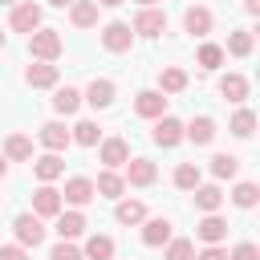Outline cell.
<instances>
[{
  "label": "cell",
  "mask_w": 260,
  "mask_h": 260,
  "mask_svg": "<svg viewBox=\"0 0 260 260\" xmlns=\"http://www.w3.org/2000/svg\"><path fill=\"white\" fill-rule=\"evenodd\" d=\"M61 49H65V41H61L57 28H32V32H28V53H32L37 61H57Z\"/></svg>",
  "instance_id": "cell-1"
},
{
  "label": "cell",
  "mask_w": 260,
  "mask_h": 260,
  "mask_svg": "<svg viewBox=\"0 0 260 260\" xmlns=\"http://www.w3.org/2000/svg\"><path fill=\"white\" fill-rule=\"evenodd\" d=\"M12 232H16V244H20V248H37V244L45 240L41 215H16V219H12Z\"/></svg>",
  "instance_id": "cell-2"
},
{
  "label": "cell",
  "mask_w": 260,
  "mask_h": 260,
  "mask_svg": "<svg viewBox=\"0 0 260 260\" xmlns=\"http://www.w3.org/2000/svg\"><path fill=\"white\" fill-rule=\"evenodd\" d=\"M57 211H61V191L49 187V183H41V187L32 191V215H41V219H57Z\"/></svg>",
  "instance_id": "cell-3"
},
{
  "label": "cell",
  "mask_w": 260,
  "mask_h": 260,
  "mask_svg": "<svg viewBox=\"0 0 260 260\" xmlns=\"http://www.w3.org/2000/svg\"><path fill=\"white\" fill-rule=\"evenodd\" d=\"M130 41H134V28H130V24H122V20H110V24L102 28V45H106L110 53H126V49H130Z\"/></svg>",
  "instance_id": "cell-4"
},
{
  "label": "cell",
  "mask_w": 260,
  "mask_h": 260,
  "mask_svg": "<svg viewBox=\"0 0 260 260\" xmlns=\"http://www.w3.org/2000/svg\"><path fill=\"white\" fill-rule=\"evenodd\" d=\"M150 138H154L158 146H167V150H171V146H179V142H183V122H179V118H171V114H162V118H154V134H150Z\"/></svg>",
  "instance_id": "cell-5"
},
{
  "label": "cell",
  "mask_w": 260,
  "mask_h": 260,
  "mask_svg": "<svg viewBox=\"0 0 260 260\" xmlns=\"http://www.w3.org/2000/svg\"><path fill=\"white\" fill-rule=\"evenodd\" d=\"M16 32H32V28H41V4H32V0H20L16 8H12V20H8Z\"/></svg>",
  "instance_id": "cell-6"
},
{
  "label": "cell",
  "mask_w": 260,
  "mask_h": 260,
  "mask_svg": "<svg viewBox=\"0 0 260 260\" xmlns=\"http://www.w3.org/2000/svg\"><path fill=\"white\" fill-rule=\"evenodd\" d=\"M134 32H138V37H158V32H167V12L142 8V12L134 16Z\"/></svg>",
  "instance_id": "cell-7"
},
{
  "label": "cell",
  "mask_w": 260,
  "mask_h": 260,
  "mask_svg": "<svg viewBox=\"0 0 260 260\" xmlns=\"http://www.w3.org/2000/svg\"><path fill=\"white\" fill-rule=\"evenodd\" d=\"M114 93H118V89H114V81H110V77H93V81H89V89L81 93V102H89L93 110H106V106L114 102Z\"/></svg>",
  "instance_id": "cell-8"
},
{
  "label": "cell",
  "mask_w": 260,
  "mask_h": 260,
  "mask_svg": "<svg viewBox=\"0 0 260 260\" xmlns=\"http://www.w3.org/2000/svg\"><path fill=\"white\" fill-rule=\"evenodd\" d=\"M134 114H138V118H162V114H167V98H162L158 89H142V93L134 98Z\"/></svg>",
  "instance_id": "cell-9"
},
{
  "label": "cell",
  "mask_w": 260,
  "mask_h": 260,
  "mask_svg": "<svg viewBox=\"0 0 260 260\" xmlns=\"http://www.w3.org/2000/svg\"><path fill=\"white\" fill-rule=\"evenodd\" d=\"M61 195H65V203H73V207H85V203H89L98 191H93V179H85V175H73V179L65 183V191H61Z\"/></svg>",
  "instance_id": "cell-10"
},
{
  "label": "cell",
  "mask_w": 260,
  "mask_h": 260,
  "mask_svg": "<svg viewBox=\"0 0 260 260\" xmlns=\"http://www.w3.org/2000/svg\"><path fill=\"white\" fill-rule=\"evenodd\" d=\"M154 175H158V171H154L150 158H126V183H130V187H150Z\"/></svg>",
  "instance_id": "cell-11"
},
{
  "label": "cell",
  "mask_w": 260,
  "mask_h": 260,
  "mask_svg": "<svg viewBox=\"0 0 260 260\" xmlns=\"http://www.w3.org/2000/svg\"><path fill=\"white\" fill-rule=\"evenodd\" d=\"M195 236H199L203 244H219V240L228 236V219H223V215H215V211H207V215L199 219V228H195Z\"/></svg>",
  "instance_id": "cell-12"
},
{
  "label": "cell",
  "mask_w": 260,
  "mask_h": 260,
  "mask_svg": "<svg viewBox=\"0 0 260 260\" xmlns=\"http://www.w3.org/2000/svg\"><path fill=\"white\" fill-rule=\"evenodd\" d=\"M24 81L32 89H49V85H57V65L53 61H37V65L24 69Z\"/></svg>",
  "instance_id": "cell-13"
},
{
  "label": "cell",
  "mask_w": 260,
  "mask_h": 260,
  "mask_svg": "<svg viewBox=\"0 0 260 260\" xmlns=\"http://www.w3.org/2000/svg\"><path fill=\"white\" fill-rule=\"evenodd\" d=\"M183 138H191L195 146H207V142L215 138V122H211L207 114H199V118H191V122L183 126Z\"/></svg>",
  "instance_id": "cell-14"
},
{
  "label": "cell",
  "mask_w": 260,
  "mask_h": 260,
  "mask_svg": "<svg viewBox=\"0 0 260 260\" xmlns=\"http://www.w3.org/2000/svg\"><path fill=\"white\" fill-rule=\"evenodd\" d=\"M167 240H171V219H162V215L158 219H142V244L146 248H162Z\"/></svg>",
  "instance_id": "cell-15"
},
{
  "label": "cell",
  "mask_w": 260,
  "mask_h": 260,
  "mask_svg": "<svg viewBox=\"0 0 260 260\" xmlns=\"http://www.w3.org/2000/svg\"><path fill=\"white\" fill-rule=\"evenodd\" d=\"M32 171H37V179H41V183H53V179H61V175H65V162H61V154H57V150H49V154H41V158L32 162Z\"/></svg>",
  "instance_id": "cell-16"
},
{
  "label": "cell",
  "mask_w": 260,
  "mask_h": 260,
  "mask_svg": "<svg viewBox=\"0 0 260 260\" xmlns=\"http://www.w3.org/2000/svg\"><path fill=\"white\" fill-rule=\"evenodd\" d=\"M69 20L77 28H93L98 24V0H73L69 4Z\"/></svg>",
  "instance_id": "cell-17"
},
{
  "label": "cell",
  "mask_w": 260,
  "mask_h": 260,
  "mask_svg": "<svg viewBox=\"0 0 260 260\" xmlns=\"http://www.w3.org/2000/svg\"><path fill=\"white\" fill-rule=\"evenodd\" d=\"M183 28H187L191 37H207V32H211V12H207L203 4L187 8V16H183Z\"/></svg>",
  "instance_id": "cell-18"
},
{
  "label": "cell",
  "mask_w": 260,
  "mask_h": 260,
  "mask_svg": "<svg viewBox=\"0 0 260 260\" xmlns=\"http://www.w3.org/2000/svg\"><path fill=\"white\" fill-rule=\"evenodd\" d=\"M219 93H223L232 106H240V102L248 98V77H244V73H228V77H219Z\"/></svg>",
  "instance_id": "cell-19"
},
{
  "label": "cell",
  "mask_w": 260,
  "mask_h": 260,
  "mask_svg": "<svg viewBox=\"0 0 260 260\" xmlns=\"http://www.w3.org/2000/svg\"><path fill=\"white\" fill-rule=\"evenodd\" d=\"M126 158H130V146H126V138H106L102 142V162L114 171V167H126Z\"/></svg>",
  "instance_id": "cell-20"
},
{
  "label": "cell",
  "mask_w": 260,
  "mask_h": 260,
  "mask_svg": "<svg viewBox=\"0 0 260 260\" xmlns=\"http://www.w3.org/2000/svg\"><path fill=\"white\" fill-rule=\"evenodd\" d=\"M85 232V215L81 211H57V236L61 240H77Z\"/></svg>",
  "instance_id": "cell-21"
},
{
  "label": "cell",
  "mask_w": 260,
  "mask_h": 260,
  "mask_svg": "<svg viewBox=\"0 0 260 260\" xmlns=\"http://www.w3.org/2000/svg\"><path fill=\"white\" fill-rule=\"evenodd\" d=\"M4 158H12V162H28V158H32V138H28V134H8V142H4Z\"/></svg>",
  "instance_id": "cell-22"
},
{
  "label": "cell",
  "mask_w": 260,
  "mask_h": 260,
  "mask_svg": "<svg viewBox=\"0 0 260 260\" xmlns=\"http://www.w3.org/2000/svg\"><path fill=\"white\" fill-rule=\"evenodd\" d=\"M93 191H98L102 199H122L126 179H122V175H114V171H102V175H98V183H93Z\"/></svg>",
  "instance_id": "cell-23"
},
{
  "label": "cell",
  "mask_w": 260,
  "mask_h": 260,
  "mask_svg": "<svg viewBox=\"0 0 260 260\" xmlns=\"http://www.w3.org/2000/svg\"><path fill=\"white\" fill-rule=\"evenodd\" d=\"M219 203H223V191L215 187V183H199L195 187V207L207 215V211H219Z\"/></svg>",
  "instance_id": "cell-24"
},
{
  "label": "cell",
  "mask_w": 260,
  "mask_h": 260,
  "mask_svg": "<svg viewBox=\"0 0 260 260\" xmlns=\"http://www.w3.org/2000/svg\"><path fill=\"white\" fill-rule=\"evenodd\" d=\"M183 89H187V73L179 65H167L158 73V93H183Z\"/></svg>",
  "instance_id": "cell-25"
},
{
  "label": "cell",
  "mask_w": 260,
  "mask_h": 260,
  "mask_svg": "<svg viewBox=\"0 0 260 260\" xmlns=\"http://www.w3.org/2000/svg\"><path fill=\"white\" fill-rule=\"evenodd\" d=\"M41 142H45L49 150H65L73 138H69V130H65L61 122H45V126H41Z\"/></svg>",
  "instance_id": "cell-26"
},
{
  "label": "cell",
  "mask_w": 260,
  "mask_h": 260,
  "mask_svg": "<svg viewBox=\"0 0 260 260\" xmlns=\"http://www.w3.org/2000/svg\"><path fill=\"white\" fill-rule=\"evenodd\" d=\"M114 219H118V223H126V228H130V223H142V219H146V207H142L138 199H118Z\"/></svg>",
  "instance_id": "cell-27"
},
{
  "label": "cell",
  "mask_w": 260,
  "mask_h": 260,
  "mask_svg": "<svg viewBox=\"0 0 260 260\" xmlns=\"http://www.w3.org/2000/svg\"><path fill=\"white\" fill-rule=\"evenodd\" d=\"M81 106V89H73V85H61L57 93H53V110L57 114H73Z\"/></svg>",
  "instance_id": "cell-28"
},
{
  "label": "cell",
  "mask_w": 260,
  "mask_h": 260,
  "mask_svg": "<svg viewBox=\"0 0 260 260\" xmlns=\"http://www.w3.org/2000/svg\"><path fill=\"white\" fill-rule=\"evenodd\" d=\"M81 256H85V260H110V256H114V240H110V236H89Z\"/></svg>",
  "instance_id": "cell-29"
},
{
  "label": "cell",
  "mask_w": 260,
  "mask_h": 260,
  "mask_svg": "<svg viewBox=\"0 0 260 260\" xmlns=\"http://www.w3.org/2000/svg\"><path fill=\"white\" fill-rule=\"evenodd\" d=\"M199 179H203V175H199L195 162H179V167H175V187H179V191H195Z\"/></svg>",
  "instance_id": "cell-30"
},
{
  "label": "cell",
  "mask_w": 260,
  "mask_h": 260,
  "mask_svg": "<svg viewBox=\"0 0 260 260\" xmlns=\"http://www.w3.org/2000/svg\"><path fill=\"white\" fill-rule=\"evenodd\" d=\"M69 138H73L77 146H98V138H102V130H98V122H77V126L69 130Z\"/></svg>",
  "instance_id": "cell-31"
},
{
  "label": "cell",
  "mask_w": 260,
  "mask_h": 260,
  "mask_svg": "<svg viewBox=\"0 0 260 260\" xmlns=\"http://www.w3.org/2000/svg\"><path fill=\"white\" fill-rule=\"evenodd\" d=\"M236 138H252V130H256V114L252 110H236V118H232V126H228Z\"/></svg>",
  "instance_id": "cell-32"
},
{
  "label": "cell",
  "mask_w": 260,
  "mask_h": 260,
  "mask_svg": "<svg viewBox=\"0 0 260 260\" xmlns=\"http://www.w3.org/2000/svg\"><path fill=\"white\" fill-rule=\"evenodd\" d=\"M236 171H240V158L236 154H215L211 158V175L215 179H236Z\"/></svg>",
  "instance_id": "cell-33"
},
{
  "label": "cell",
  "mask_w": 260,
  "mask_h": 260,
  "mask_svg": "<svg viewBox=\"0 0 260 260\" xmlns=\"http://www.w3.org/2000/svg\"><path fill=\"white\" fill-rule=\"evenodd\" d=\"M256 199H260V187L256 183H236L232 187V203L236 207H256Z\"/></svg>",
  "instance_id": "cell-34"
},
{
  "label": "cell",
  "mask_w": 260,
  "mask_h": 260,
  "mask_svg": "<svg viewBox=\"0 0 260 260\" xmlns=\"http://www.w3.org/2000/svg\"><path fill=\"white\" fill-rule=\"evenodd\" d=\"M162 260H195V244L191 240H167Z\"/></svg>",
  "instance_id": "cell-35"
},
{
  "label": "cell",
  "mask_w": 260,
  "mask_h": 260,
  "mask_svg": "<svg viewBox=\"0 0 260 260\" xmlns=\"http://www.w3.org/2000/svg\"><path fill=\"white\" fill-rule=\"evenodd\" d=\"M228 53H232V57H248V53H252V32H248V28L232 32V37H228Z\"/></svg>",
  "instance_id": "cell-36"
},
{
  "label": "cell",
  "mask_w": 260,
  "mask_h": 260,
  "mask_svg": "<svg viewBox=\"0 0 260 260\" xmlns=\"http://www.w3.org/2000/svg\"><path fill=\"white\" fill-rule=\"evenodd\" d=\"M219 61H223V49L219 45H199V65L203 69H219Z\"/></svg>",
  "instance_id": "cell-37"
},
{
  "label": "cell",
  "mask_w": 260,
  "mask_h": 260,
  "mask_svg": "<svg viewBox=\"0 0 260 260\" xmlns=\"http://www.w3.org/2000/svg\"><path fill=\"white\" fill-rule=\"evenodd\" d=\"M228 260H260V248H256L252 240H244V244H236V248H232V256H228Z\"/></svg>",
  "instance_id": "cell-38"
},
{
  "label": "cell",
  "mask_w": 260,
  "mask_h": 260,
  "mask_svg": "<svg viewBox=\"0 0 260 260\" xmlns=\"http://www.w3.org/2000/svg\"><path fill=\"white\" fill-rule=\"evenodd\" d=\"M49 260H85V256H81V252H77L69 240H61V244L53 248V256H49Z\"/></svg>",
  "instance_id": "cell-39"
},
{
  "label": "cell",
  "mask_w": 260,
  "mask_h": 260,
  "mask_svg": "<svg viewBox=\"0 0 260 260\" xmlns=\"http://www.w3.org/2000/svg\"><path fill=\"white\" fill-rule=\"evenodd\" d=\"M0 260H28L20 244H0Z\"/></svg>",
  "instance_id": "cell-40"
},
{
  "label": "cell",
  "mask_w": 260,
  "mask_h": 260,
  "mask_svg": "<svg viewBox=\"0 0 260 260\" xmlns=\"http://www.w3.org/2000/svg\"><path fill=\"white\" fill-rule=\"evenodd\" d=\"M195 260H228V252H223L219 244H207L203 252H195Z\"/></svg>",
  "instance_id": "cell-41"
},
{
  "label": "cell",
  "mask_w": 260,
  "mask_h": 260,
  "mask_svg": "<svg viewBox=\"0 0 260 260\" xmlns=\"http://www.w3.org/2000/svg\"><path fill=\"white\" fill-rule=\"evenodd\" d=\"M244 8H248V12L256 16V12H260V0H244Z\"/></svg>",
  "instance_id": "cell-42"
},
{
  "label": "cell",
  "mask_w": 260,
  "mask_h": 260,
  "mask_svg": "<svg viewBox=\"0 0 260 260\" xmlns=\"http://www.w3.org/2000/svg\"><path fill=\"white\" fill-rule=\"evenodd\" d=\"M118 4H126V0H98V8H118Z\"/></svg>",
  "instance_id": "cell-43"
},
{
  "label": "cell",
  "mask_w": 260,
  "mask_h": 260,
  "mask_svg": "<svg viewBox=\"0 0 260 260\" xmlns=\"http://www.w3.org/2000/svg\"><path fill=\"white\" fill-rule=\"evenodd\" d=\"M49 4H53V8H69L73 0H49Z\"/></svg>",
  "instance_id": "cell-44"
},
{
  "label": "cell",
  "mask_w": 260,
  "mask_h": 260,
  "mask_svg": "<svg viewBox=\"0 0 260 260\" xmlns=\"http://www.w3.org/2000/svg\"><path fill=\"white\" fill-rule=\"evenodd\" d=\"M4 171H8V162H4V154H0V179H4Z\"/></svg>",
  "instance_id": "cell-45"
},
{
  "label": "cell",
  "mask_w": 260,
  "mask_h": 260,
  "mask_svg": "<svg viewBox=\"0 0 260 260\" xmlns=\"http://www.w3.org/2000/svg\"><path fill=\"white\" fill-rule=\"evenodd\" d=\"M138 4H142V8H154V4H158V0H138Z\"/></svg>",
  "instance_id": "cell-46"
},
{
  "label": "cell",
  "mask_w": 260,
  "mask_h": 260,
  "mask_svg": "<svg viewBox=\"0 0 260 260\" xmlns=\"http://www.w3.org/2000/svg\"><path fill=\"white\" fill-rule=\"evenodd\" d=\"M0 4H20V0H0Z\"/></svg>",
  "instance_id": "cell-47"
},
{
  "label": "cell",
  "mask_w": 260,
  "mask_h": 260,
  "mask_svg": "<svg viewBox=\"0 0 260 260\" xmlns=\"http://www.w3.org/2000/svg\"><path fill=\"white\" fill-rule=\"evenodd\" d=\"M0 49H4V32H0Z\"/></svg>",
  "instance_id": "cell-48"
}]
</instances>
